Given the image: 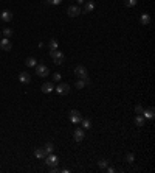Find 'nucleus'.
Returning a JSON list of instances; mask_svg holds the SVG:
<instances>
[{"mask_svg":"<svg viewBox=\"0 0 155 173\" xmlns=\"http://www.w3.org/2000/svg\"><path fill=\"white\" fill-rule=\"evenodd\" d=\"M50 56H51V59H53V62H55L56 66H61V64L64 62V59H65L64 53L59 52V50H50Z\"/></svg>","mask_w":155,"mask_h":173,"instance_id":"1","label":"nucleus"},{"mask_svg":"<svg viewBox=\"0 0 155 173\" xmlns=\"http://www.w3.org/2000/svg\"><path fill=\"white\" fill-rule=\"evenodd\" d=\"M68 119H70V122H71V123L78 125V123H81V120H82V115H81V112H79V111L71 109V111L68 112Z\"/></svg>","mask_w":155,"mask_h":173,"instance_id":"2","label":"nucleus"},{"mask_svg":"<svg viewBox=\"0 0 155 173\" xmlns=\"http://www.w3.org/2000/svg\"><path fill=\"white\" fill-rule=\"evenodd\" d=\"M45 162H47L48 167H56L59 164V158L56 155H53V153H50V155L45 156Z\"/></svg>","mask_w":155,"mask_h":173,"instance_id":"3","label":"nucleus"},{"mask_svg":"<svg viewBox=\"0 0 155 173\" xmlns=\"http://www.w3.org/2000/svg\"><path fill=\"white\" fill-rule=\"evenodd\" d=\"M36 73L39 77H47L48 73H50V70H48V67L45 66V64H36Z\"/></svg>","mask_w":155,"mask_h":173,"instance_id":"4","label":"nucleus"},{"mask_svg":"<svg viewBox=\"0 0 155 173\" xmlns=\"http://www.w3.org/2000/svg\"><path fill=\"white\" fill-rule=\"evenodd\" d=\"M74 75L79 77L81 80L87 78V69H85L84 66H76V67H74Z\"/></svg>","mask_w":155,"mask_h":173,"instance_id":"5","label":"nucleus"},{"mask_svg":"<svg viewBox=\"0 0 155 173\" xmlns=\"http://www.w3.org/2000/svg\"><path fill=\"white\" fill-rule=\"evenodd\" d=\"M55 89H56V92H58L59 95H67V94L70 92V86H68L67 83H59Z\"/></svg>","mask_w":155,"mask_h":173,"instance_id":"6","label":"nucleus"},{"mask_svg":"<svg viewBox=\"0 0 155 173\" xmlns=\"http://www.w3.org/2000/svg\"><path fill=\"white\" fill-rule=\"evenodd\" d=\"M81 13H82L81 8L76 6V5H71V6H68V10H67V14H68L70 17H76V16H79Z\"/></svg>","mask_w":155,"mask_h":173,"instance_id":"7","label":"nucleus"},{"mask_svg":"<svg viewBox=\"0 0 155 173\" xmlns=\"http://www.w3.org/2000/svg\"><path fill=\"white\" fill-rule=\"evenodd\" d=\"M19 81L22 84H30L31 83V75L28 72H22V73H19Z\"/></svg>","mask_w":155,"mask_h":173,"instance_id":"8","label":"nucleus"},{"mask_svg":"<svg viewBox=\"0 0 155 173\" xmlns=\"http://www.w3.org/2000/svg\"><path fill=\"white\" fill-rule=\"evenodd\" d=\"M73 137H74V140H76V142H82V140H84V137H85L84 130H82V128H78V130H74Z\"/></svg>","mask_w":155,"mask_h":173,"instance_id":"9","label":"nucleus"},{"mask_svg":"<svg viewBox=\"0 0 155 173\" xmlns=\"http://www.w3.org/2000/svg\"><path fill=\"white\" fill-rule=\"evenodd\" d=\"M11 41L8 39V38H3V39H0V48L2 50H5V52H9L11 50Z\"/></svg>","mask_w":155,"mask_h":173,"instance_id":"10","label":"nucleus"},{"mask_svg":"<svg viewBox=\"0 0 155 173\" xmlns=\"http://www.w3.org/2000/svg\"><path fill=\"white\" fill-rule=\"evenodd\" d=\"M0 19H2V22H9L13 19V13L9 10H3L0 13Z\"/></svg>","mask_w":155,"mask_h":173,"instance_id":"11","label":"nucleus"},{"mask_svg":"<svg viewBox=\"0 0 155 173\" xmlns=\"http://www.w3.org/2000/svg\"><path fill=\"white\" fill-rule=\"evenodd\" d=\"M95 10V2H92V0H87V2L84 3V14H87V13H92Z\"/></svg>","mask_w":155,"mask_h":173,"instance_id":"12","label":"nucleus"},{"mask_svg":"<svg viewBox=\"0 0 155 173\" xmlns=\"http://www.w3.org/2000/svg\"><path fill=\"white\" fill-rule=\"evenodd\" d=\"M34 156H36L37 159H43V158L47 156V153H45V150H43V147L34 148Z\"/></svg>","mask_w":155,"mask_h":173,"instance_id":"13","label":"nucleus"},{"mask_svg":"<svg viewBox=\"0 0 155 173\" xmlns=\"http://www.w3.org/2000/svg\"><path fill=\"white\" fill-rule=\"evenodd\" d=\"M53 89H55L53 83H43V84H42V92H43V94H50Z\"/></svg>","mask_w":155,"mask_h":173,"instance_id":"14","label":"nucleus"},{"mask_svg":"<svg viewBox=\"0 0 155 173\" xmlns=\"http://www.w3.org/2000/svg\"><path fill=\"white\" fill-rule=\"evenodd\" d=\"M144 119H153V108H147V109H143V114H141Z\"/></svg>","mask_w":155,"mask_h":173,"instance_id":"15","label":"nucleus"},{"mask_svg":"<svg viewBox=\"0 0 155 173\" xmlns=\"http://www.w3.org/2000/svg\"><path fill=\"white\" fill-rule=\"evenodd\" d=\"M140 22H141V25H149V23H150V16H149L147 13L141 14V17H140Z\"/></svg>","mask_w":155,"mask_h":173,"instance_id":"16","label":"nucleus"},{"mask_svg":"<svg viewBox=\"0 0 155 173\" xmlns=\"http://www.w3.org/2000/svg\"><path fill=\"white\" fill-rule=\"evenodd\" d=\"M43 150H45V153H47V155H50V153H53V150H55V145L51 143V142H47V143L43 145Z\"/></svg>","mask_w":155,"mask_h":173,"instance_id":"17","label":"nucleus"},{"mask_svg":"<svg viewBox=\"0 0 155 173\" xmlns=\"http://www.w3.org/2000/svg\"><path fill=\"white\" fill-rule=\"evenodd\" d=\"M58 47H59V44H58L56 39H50V42H48V48H50V50H58Z\"/></svg>","mask_w":155,"mask_h":173,"instance_id":"18","label":"nucleus"},{"mask_svg":"<svg viewBox=\"0 0 155 173\" xmlns=\"http://www.w3.org/2000/svg\"><path fill=\"white\" fill-rule=\"evenodd\" d=\"M81 123H82V130H89V128H92V120H90V119H82V120H81Z\"/></svg>","mask_w":155,"mask_h":173,"instance_id":"19","label":"nucleus"},{"mask_svg":"<svg viewBox=\"0 0 155 173\" xmlns=\"http://www.w3.org/2000/svg\"><path fill=\"white\" fill-rule=\"evenodd\" d=\"M144 122H146V120H144V117H143L141 114H138V117L135 119V125H137V127H143V125H144Z\"/></svg>","mask_w":155,"mask_h":173,"instance_id":"20","label":"nucleus"},{"mask_svg":"<svg viewBox=\"0 0 155 173\" xmlns=\"http://www.w3.org/2000/svg\"><path fill=\"white\" fill-rule=\"evenodd\" d=\"M25 64H27L28 67H36L37 61H36L34 58H27V61H25Z\"/></svg>","mask_w":155,"mask_h":173,"instance_id":"21","label":"nucleus"},{"mask_svg":"<svg viewBox=\"0 0 155 173\" xmlns=\"http://www.w3.org/2000/svg\"><path fill=\"white\" fill-rule=\"evenodd\" d=\"M126 161H127L129 164H134V161H135V155H134V153H127V155H126Z\"/></svg>","mask_w":155,"mask_h":173,"instance_id":"22","label":"nucleus"},{"mask_svg":"<svg viewBox=\"0 0 155 173\" xmlns=\"http://www.w3.org/2000/svg\"><path fill=\"white\" fill-rule=\"evenodd\" d=\"M124 5H126L127 8H132V6L137 5V0H124Z\"/></svg>","mask_w":155,"mask_h":173,"instance_id":"23","label":"nucleus"},{"mask_svg":"<svg viewBox=\"0 0 155 173\" xmlns=\"http://www.w3.org/2000/svg\"><path fill=\"white\" fill-rule=\"evenodd\" d=\"M98 165H99V168H102V170H104L107 165H109V162L106 161V159H99V162H98Z\"/></svg>","mask_w":155,"mask_h":173,"instance_id":"24","label":"nucleus"},{"mask_svg":"<svg viewBox=\"0 0 155 173\" xmlns=\"http://www.w3.org/2000/svg\"><path fill=\"white\" fill-rule=\"evenodd\" d=\"M78 89H84L85 87V81L84 80H79V81H76V84H74Z\"/></svg>","mask_w":155,"mask_h":173,"instance_id":"25","label":"nucleus"},{"mask_svg":"<svg viewBox=\"0 0 155 173\" xmlns=\"http://www.w3.org/2000/svg\"><path fill=\"white\" fill-rule=\"evenodd\" d=\"M3 34H5V38L9 39V38L13 36V30H11V28H5V30H3Z\"/></svg>","mask_w":155,"mask_h":173,"instance_id":"26","label":"nucleus"},{"mask_svg":"<svg viewBox=\"0 0 155 173\" xmlns=\"http://www.w3.org/2000/svg\"><path fill=\"white\" fill-rule=\"evenodd\" d=\"M62 0H47V5H59Z\"/></svg>","mask_w":155,"mask_h":173,"instance_id":"27","label":"nucleus"},{"mask_svg":"<svg viewBox=\"0 0 155 173\" xmlns=\"http://www.w3.org/2000/svg\"><path fill=\"white\" fill-rule=\"evenodd\" d=\"M143 109H144V108H143L141 105H137V106H135V112H137V114H143Z\"/></svg>","mask_w":155,"mask_h":173,"instance_id":"28","label":"nucleus"},{"mask_svg":"<svg viewBox=\"0 0 155 173\" xmlns=\"http://www.w3.org/2000/svg\"><path fill=\"white\" fill-rule=\"evenodd\" d=\"M61 78H62L61 73H55V75H53V80H55V81H61Z\"/></svg>","mask_w":155,"mask_h":173,"instance_id":"29","label":"nucleus"},{"mask_svg":"<svg viewBox=\"0 0 155 173\" xmlns=\"http://www.w3.org/2000/svg\"><path fill=\"white\" fill-rule=\"evenodd\" d=\"M106 170H107L109 173H113V171H115V168H113V167H109V165L106 167Z\"/></svg>","mask_w":155,"mask_h":173,"instance_id":"30","label":"nucleus"},{"mask_svg":"<svg viewBox=\"0 0 155 173\" xmlns=\"http://www.w3.org/2000/svg\"><path fill=\"white\" fill-rule=\"evenodd\" d=\"M76 2L79 3V5H82V3H84V0H76Z\"/></svg>","mask_w":155,"mask_h":173,"instance_id":"31","label":"nucleus"}]
</instances>
